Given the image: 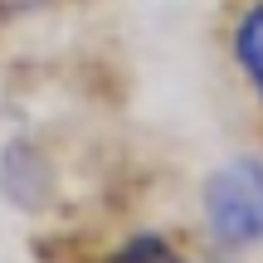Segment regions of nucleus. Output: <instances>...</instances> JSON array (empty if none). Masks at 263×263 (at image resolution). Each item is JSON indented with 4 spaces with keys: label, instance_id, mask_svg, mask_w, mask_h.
<instances>
[{
    "label": "nucleus",
    "instance_id": "nucleus-1",
    "mask_svg": "<svg viewBox=\"0 0 263 263\" xmlns=\"http://www.w3.org/2000/svg\"><path fill=\"white\" fill-rule=\"evenodd\" d=\"M200 244L219 258L263 249V151H229L200 176L195 190Z\"/></svg>",
    "mask_w": 263,
    "mask_h": 263
},
{
    "label": "nucleus",
    "instance_id": "nucleus-2",
    "mask_svg": "<svg viewBox=\"0 0 263 263\" xmlns=\"http://www.w3.org/2000/svg\"><path fill=\"white\" fill-rule=\"evenodd\" d=\"M59 161L34 137H15L10 146H0V195L15 210L44 215L49 205H59Z\"/></svg>",
    "mask_w": 263,
    "mask_h": 263
},
{
    "label": "nucleus",
    "instance_id": "nucleus-3",
    "mask_svg": "<svg viewBox=\"0 0 263 263\" xmlns=\"http://www.w3.org/2000/svg\"><path fill=\"white\" fill-rule=\"evenodd\" d=\"M224 59L234 83L263 117V0H229L224 10Z\"/></svg>",
    "mask_w": 263,
    "mask_h": 263
},
{
    "label": "nucleus",
    "instance_id": "nucleus-4",
    "mask_svg": "<svg viewBox=\"0 0 263 263\" xmlns=\"http://www.w3.org/2000/svg\"><path fill=\"white\" fill-rule=\"evenodd\" d=\"M98 263H215V258L200 239L190 244L171 229H127L98 254Z\"/></svg>",
    "mask_w": 263,
    "mask_h": 263
}]
</instances>
